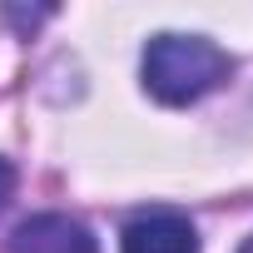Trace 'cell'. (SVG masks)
<instances>
[{
	"mask_svg": "<svg viewBox=\"0 0 253 253\" xmlns=\"http://www.w3.org/2000/svg\"><path fill=\"white\" fill-rule=\"evenodd\" d=\"M238 60L213 45L209 35H184V30H164L144 45L139 55V80H144V94L169 104V109H184V104H199L204 94L223 89L233 80Z\"/></svg>",
	"mask_w": 253,
	"mask_h": 253,
	"instance_id": "1",
	"label": "cell"
},
{
	"mask_svg": "<svg viewBox=\"0 0 253 253\" xmlns=\"http://www.w3.org/2000/svg\"><path fill=\"white\" fill-rule=\"evenodd\" d=\"M119 253H199V228L174 209H154L124 223Z\"/></svg>",
	"mask_w": 253,
	"mask_h": 253,
	"instance_id": "2",
	"label": "cell"
},
{
	"mask_svg": "<svg viewBox=\"0 0 253 253\" xmlns=\"http://www.w3.org/2000/svg\"><path fill=\"white\" fill-rule=\"evenodd\" d=\"M10 253H99V243L70 213H30L25 223H15Z\"/></svg>",
	"mask_w": 253,
	"mask_h": 253,
	"instance_id": "3",
	"label": "cell"
},
{
	"mask_svg": "<svg viewBox=\"0 0 253 253\" xmlns=\"http://www.w3.org/2000/svg\"><path fill=\"white\" fill-rule=\"evenodd\" d=\"M15 184H20V174H15V164H10V159H0V209L10 204V194H15Z\"/></svg>",
	"mask_w": 253,
	"mask_h": 253,
	"instance_id": "4",
	"label": "cell"
},
{
	"mask_svg": "<svg viewBox=\"0 0 253 253\" xmlns=\"http://www.w3.org/2000/svg\"><path fill=\"white\" fill-rule=\"evenodd\" d=\"M238 253H253V233H248V238H243V248H238Z\"/></svg>",
	"mask_w": 253,
	"mask_h": 253,
	"instance_id": "5",
	"label": "cell"
}]
</instances>
